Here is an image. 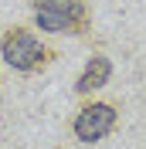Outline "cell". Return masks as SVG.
I'll use <instances>...</instances> for the list:
<instances>
[{"label":"cell","mask_w":146,"mask_h":149,"mask_svg":"<svg viewBox=\"0 0 146 149\" xmlns=\"http://www.w3.org/2000/svg\"><path fill=\"white\" fill-rule=\"evenodd\" d=\"M34 24L48 34H88L85 0H31Z\"/></svg>","instance_id":"6da1fadb"},{"label":"cell","mask_w":146,"mask_h":149,"mask_svg":"<svg viewBox=\"0 0 146 149\" xmlns=\"http://www.w3.org/2000/svg\"><path fill=\"white\" fill-rule=\"evenodd\" d=\"M0 54L14 71H37L41 65H48V51L27 27H7L4 37H0Z\"/></svg>","instance_id":"7a4b0ae2"},{"label":"cell","mask_w":146,"mask_h":149,"mask_svg":"<svg viewBox=\"0 0 146 149\" xmlns=\"http://www.w3.org/2000/svg\"><path fill=\"white\" fill-rule=\"evenodd\" d=\"M112 125H116V105H109V102H92V105H85L78 115H75V136L82 142H99V139H105L112 132Z\"/></svg>","instance_id":"3957f363"},{"label":"cell","mask_w":146,"mask_h":149,"mask_svg":"<svg viewBox=\"0 0 146 149\" xmlns=\"http://www.w3.org/2000/svg\"><path fill=\"white\" fill-rule=\"evenodd\" d=\"M109 74H112V65H109V58H105V54H95V58H88L85 71L78 74V85H75V92H78V95H88V92H95V88H102V85L109 81Z\"/></svg>","instance_id":"277c9868"}]
</instances>
